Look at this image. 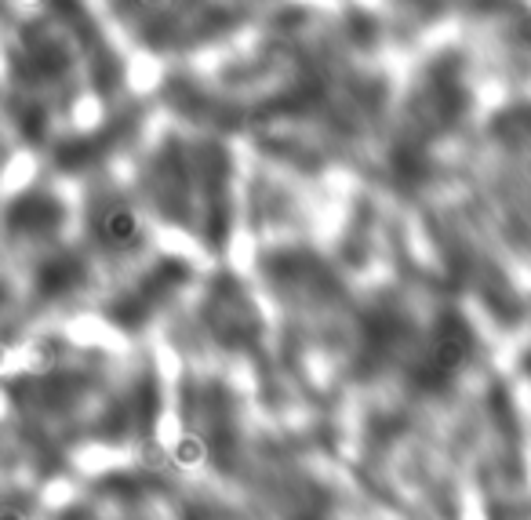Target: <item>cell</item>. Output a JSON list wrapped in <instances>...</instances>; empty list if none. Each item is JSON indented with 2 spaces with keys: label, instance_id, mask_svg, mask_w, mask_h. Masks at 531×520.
Here are the masks:
<instances>
[{
  "label": "cell",
  "instance_id": "4",
  "mask_svg": "<svg viewBox=\"0 0 531 520\" xmlns=\"http://www.w3.org/2000/svg\"><path fill=\"white\" fill-rule=\"evenodd\" d=\"M142 4H164V0H142Z\"/></svg>",
  "mask_w": 531,
  "mask_h": 520
},
{
  "label": "cell",
  "instance_id": "3",
  "mask_svg": "<svg viewBox=\"0 0 531 520\" xmlns=\"http://www.w3.org/2000/svg\"><path fill=\"white\" fill-rule=\"evenodd\" d=\"M8 520H19V513H15V510H8Z\"/></svg>",
  "mask_w": 531,
  "mask_h": 520
},
{
  "label": "cell",
  "instance_id": "2",
  "mask_svg": "<svg viewBox=\"0 0 531 520\" xmlns=\"http://www.w3.org/2000/svg\"><path fill=\"white\" fill-rule=\"evenodd\" d=\"M99 233L110 248H131L135 237H139V219H135V211H128V208H110L102 215Z\"/></svg>",
  "mask_w": 531,
  "mask_h": 520
},
{
  "label": "cell",
  "instance_id": "1",
  "mask_svg": "<svg viewBox=\"0 0 531 520\" xmlns=\"http://www.w3.org/2000/svg\"><path fill=\"white\" fill-rule=\"evenodd\" d=\"M466 350H470V328L462 320H448L444 328H437V346H433V375L437 379H448L462 368L466 360Z\"/></svg>",
  "mask_w": 531,
  "mask_h": 520
}]
</instances>
